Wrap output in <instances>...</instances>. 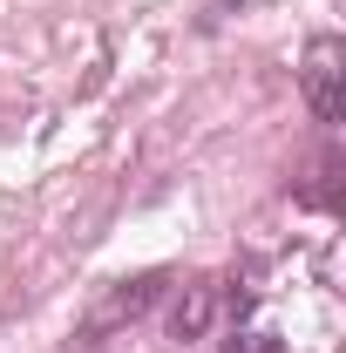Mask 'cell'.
I'll return each instance as SVG.
<instances>
[{
	"label": "cell",
	"mask_w": 346,
	"mask_h": 353,
	"mask_svg": "<svg viewBox=\"0 0 346 353\" xmlns=\"http://www.w3.org/2000/svg\"><path fill=\"white\" fill-rule=\"evenodd\" d=\"M211 312H217V285H211V279H197V285H183V299H176L170 333H176V340H197V333L211 326Z\"/></svg>",
	"instance_id": "2"
},
{
	"label": "cell",
	"mask_w": 346,
	"mask_h": 353,
	"mask_svg": "<svg viewBox=\"0 0 346 353\" xmlns=\"http://www.w3.org/2000/svg\"><path fill=\"white\" fill-rule=\"evenodd\" d=\"M299 95H305V109H312V123H326V130L346 116V41L340 34H312L305 41Z\"/></svg>",
	"instance_id": "1"
},
{
	"label": "cell",
	"mask_w": 346,
	"mask_h": 353,
	"mask_svg": "<svg viewBox=\"0 0 346 353\" xmlns=\"http://www.w3.org/2000/svg\"><path fill=\"white\" fill-rule=\"evenodd\" d=\"M224 7H231V0H211V7H204V28H217V21H224Z\"/></svg>",
	"instance_id": "3"
}]
</instances>
